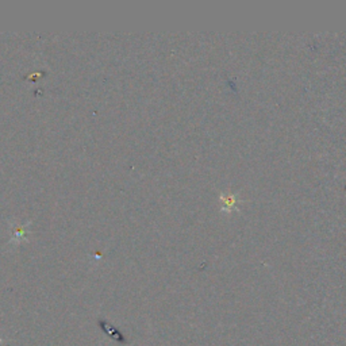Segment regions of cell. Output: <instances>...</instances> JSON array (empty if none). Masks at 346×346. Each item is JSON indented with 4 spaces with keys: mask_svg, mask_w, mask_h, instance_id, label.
<instances>
[{
    "mask_svg": "<svg viewBox=\"0 0 346 346\" xmlns=\"http://www.w3.org/2000/svg\"><path fill=\"white\" fill-rule=\"evenodd\" d=\"M27 235H29V226L27 225H15L11 230V238H10V243L18 245V243L27 241Z\"/></svg>",
    "mask_w": 346,
    "mask_h": 346,
    "instance_id": "obj_1",
    "label": "cell"
}]
</instances>
